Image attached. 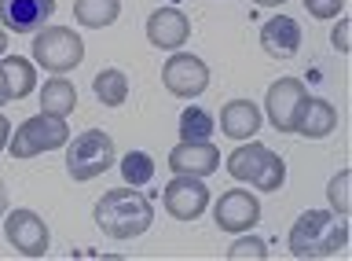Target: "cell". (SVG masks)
<instances>
[{
    "instance_id": "484cf974",
    "label": "cell",
    "mask_w": 352,
    "mask_h": 261,
    "mask_svg": "<svg viewBox=\"0 0 352 261\" xmlns=\"http://www.w3.org/2000/svg\"><path fill=\"white\" fill-rule=\"evenodd\" d=\"M305 8L312 19H338L345 12V0H305Z\"/></svg>"
},
{
    "instance_id": "e0dca14e",
    "label": "cell",
    "mask_w": 352,
    "mask_h": 261,
    "mask_svg": "<svg viewBox=\"0 0 352 261\" xmlns=\"http://www.w3.org/2000/svg\"><path fill=\"white\" fill-rule=\"evenodd\" d=\"M261 107L253 100H231L224 103V111H220V129H224L228 140H250L253 133L261 129Z\"/></svg>"
},
{
    "instance_id": "8fae6325",
    "label": "cell",
    "mask_w": 352,
    "mask_h": 261,
    "mask_svg": "<svg viewBox=\"0 0 352 261\" xmlns=\"http://www.w3.org/2000/svg\"><path fill=\"white\" fill-rule=\"evenodd\" d=\"M308 89L297 78H279L268 89V96H264V114H268L272 129H279V133H294V118L297 111H301Z\"/></svg>"
},
{
    "instance_id": "83f0119b",
    "label": "cell",
    "mask_w": 352,
    "mask_h": 261,
    "mask_svg": "<svg viewBox=\"0 0 352 261\" xmlns=\"http://www.w3.org/2000/svg\"><path fill=\"white\" fill-rule=\"evenodd\" d=\"M8 140H11V125H8V118L0 114V151L8 147Z\"/></svg>"
},
{
    "instance_id": "7c38bea8",
    "label": "cell",
    "mask_w": 352,
    "mask_h": 261,
    "mask_svg": "<svg viewBox=\"0 0 352 261\" xmlns=\"http://www.w3.org/2000/svg\"><path fill=\"white\" fill-rule=\"evenodd\" d=\"M147 41L162 52H176L191 41V19L176 8H158L147 15Z\"/></svg>"
},
{
    "instance_id": "9c48e42d",
    "label": "cell",
    "mask_w": 352,
    "mask_h": 261,
    "mask_svg": "<svg viewBox=\"0 0 352 261\" xmlns=\"http://www.w3.org/2000/svg\"><path fill=\"white\" fill-rule=\"evenodd\" d=\"M162 81L173 96L191 100V96H202L209 89V67L206 59L191 56V52H173V59H165L162 67Z\"/></svg>"
},
{
    "instance_id": "4dcf8cb0",
    "label": "cell",
    "mask_w": 352,
    "mask_h": 261,
    "mask_svg": "<svg viewBox=\"0 0 352 261\" xmlns=\"http://www.w3.org/2000/svg\"><path fill=\"white\" fill-rule=\"evenodd\" d=\"M257 8H279V4H286V0H253Z\"/></svg>"
},
{
    "instance_id": "ba28073f",
    "label": "cell",
    "mask_w": 352,
    "mask_h": 261,
    "mask_svg": "<svg viewBox=\"0 0 352 261\" xmlns=\"http://www.w3.org/2000/svg\"><path fill=\"white\" fill-rule=\"evenodd\" d=\"M162 202L176 221H198L209 206V188L202 177H180V173H173V180L162 188Z\"/></svg>"
},
{
    "instance_id": "f1b7e54d",
    "label": "cell",
    "mask_w": 352,
    "mask_h": 261,
    "mask_svg": "<svg viewBox=\"0 0 352 261\" xmlns=\"http://www.w3.org/2000/svg\"><path fill=\"white\" fill-rule=\"evenodd\" d=\"M8 213V188H4V180H0V217Z\"/></svg>"
},
{
    "instance_id": "277c9868",
    "label": "cell",
    "mask_w": 352,
    "mask_h": 261,
    "mask_svg": "<svg viewBox=\"0 0 352 261\" xmlns=\"http://www.w3.org/2000/svg\"><path fill=\"white\" fill-rule=\"evenodd\" d=\"M228 173L235 180H246L253 188H261V191H279L286 180V162L264 144H242L231 151Z\"/></svg>"
},
{
    "instance_id": "5b68a950",
    "label": "cell",
    "mask_w": 352,
    "mask_h": 261,
    "mask_svg": "<svg viewBox=\"0 0 352 261\" xmlns=\"http://www.w3.org/2000/svg\"><path fill=\"white\" fill-rule=\"evenodd\" d=\"M118 162V147L103 129H85L66 147V173L74 180H96Z\"/></svg>"
},
{
    "instance_id": "5bb4252c",
    "label": "cell",
    "mask_w": 352,
    "mask_h": 261,
    "mask_svg": "<svg viewBox=\"0 0 352 261\" xmlns=\"http://www.w3.org/2000/svg\"><path fill=\"white\" fill-rule=\"evenodd\" d=\"M220 166V151L202 140V144H180L169 151V169L180 177H213Z\"/></svg>"
},
{
    "instance_id": "cb8c5ba5",
    "label": "cell",
    "mask_w": 352,
    "mask_h": 261,
    "mask_svg": "<svg viewBox=\"0 0 352 261\" xmlns=\"http://www.w3.org/2000/svg\"><path fill=\"white\" fill-rule=\"evenodd\" d=\"M349 180H352V173H349V169H338L334 177H330V184H327V202H330V210H334V213H345V217H349V210H352Z\"/></svg>"
},
{
    "instance_id": "44dd1931",
    "label": "cell",
    "mask_w": 352,
    "mask_h": 261,
    "mask_svg": "<svg viewBox=\"0 0 352 261\" xmlns=\"http://www.w3.org/2000/svg\"><path fill=\"white\" fill-rule=\"evenodd\" d=\"M118 15H121V0H74V19L88 30H103L118 23Z\"/></svg>"
},
{
    "instance_id": "d6986e66",
    "label": "cell",
    "mask_w": 352,
    "mask_h": 261,
    "mask_svg": "<svg viewBox=\"0 0 352 261\" xmlns=\"http://www.w3.org/2000/svg\"><path fill=\"white\" fill-rule=\"evenodd\" d=\"M77 107V89L59 74H52L48 81L41 85V111L44 114H55V118H70Z\"/></svg>"
},
{
    "instance_id": "4fadbf2b",
    "label": "cell",
    "mask_w": 352,
    "mask_h": 261,
    "mask_svg": "<svg viewBox=\"0 0 352 261\" xmlns=\"http://www.w3.org/2000/svg\"><path fill=\"white\" fill-rule=\"evenodd\" d=\"M55 15V0H0V23L15 34L44 30Z\"/></svg>"
},
{
    "instance_id": "6da1fadb",
    "label": "cell",
    "mask_w": 352,
    "mask_h": 261,
    "mask_svg": "<svg viewBox=\"0 0 352 261\" xmlns=\"http://www.w3.org/2000/svg\"><path fill=\"white\" fill-rule=\"evenodd\" d=\"M286 247H290L294 258H308V261L334 258L338 250L349 247V217L327 210V206L305 210V213L290 225Z\"/></svg>"
},
{
    "instance_id": "ffe728a7",
    "label": "cell",
    "mask_w": 352,
    "mask_h": 261,
    "mask_svg": "<svg viewBox=\"0 0 352 261\" xmlns=\"http://www.w3.org/2000/svg\"><path fill=\"white\" fill-rule=\"evenodd\" d=\"M92 89H96V100L99 103L114 107V111H118V107H125V100H129V74L118 70V67H107V70L96 74Z\"/></svg>"
},
{
    "instance_id": "52a82bcc",
    "label": "cell",
    "mask_w": 352,
    "mask_h": 261,
    "mask_svg": "<svg viewBox=\"0 0 352 261\" xmlns=\"http://www.w3.org/2000/svg\"><path fill=\"white\" fill-rule=\"evenodd\" d=\"M4 239L19 250L22 258H44V254H48V247H52V236H48L44 217L26 210V206L4 213Z\"/></svg>"
},
{
    "instance_id": "f546056e",
    "label": "cell",
    "mask_w": 352,
    "mask_h": 261,
    "mask_svg": "<svg viewBox=\"0 0 352 261\" xmlns=\"http://www.w3.org/2000/svg\"><path fill=\"white\" fill-rule=\"evenodd\" d=\"M4 52H8V26L0 23V56H4Z\"/></svg>"
},
{
    "instance_id": "7402d4cb",
    "label": "cell",
    "mask_w": 352,
    "mask_h": 261,
    "mask_svg": "<svg viewBox=\"0 0 352 261\" xmlns=\"http://www.w3.org/2000/svg\"><path fill=\"white\" fill-rule=\"evenodd\" d=\"M213 136V114L202 107H187L180 114V144H202Z\"/></svg>"
},
{
    "instance_id": "1f68e13d",
    "label": "cell",
    "mask_w": 352,
    "mask_h": 261,
    "mask_svg": "<svg viewBox=\"0 0 352 261\" xmlns=\"http://www.w3.org/2000/svg\"><path fill=\"white\" fill-rule=\"evenodd\" d=\"M4 100H8V96H4V89H0V103H4Z\"/></svg>"
},
{
    "instance_id": "ac0fdd59",
    "label": "cell",
    "mask_w": 352,
    "mask_h": 261,
    "mask_svg": "<svg viewBox=\"0 0 352 261\" xmlns=\"http://www.w3.org/2000/svg\"><path fill=\"white\" fill-rule=\"evenodd\" d=\"M0 89H4L8 100H26V96L37 89V70L26 56H8L0 59Z\"/></svg>"
},
{
    "instance_id": "2e32d148",
    "label": "cell",
    "mask_w": 352,
    "mask_h": 261,
    "mask_svg": "<svg viewBox=\"0 0 352 261\" xmlns=\"http://www.w3.org/2000/svg\"><path fill=\"white\" fill-rule=\"evenodd\" d=\"M334 129H338V107L330 100H319V96H305L301 111L294 118V133L308 140H323Z\"/></svg>"
},
{
    "instance_id": "3957f363",
    "label": "cell",
    "mask_w": 352,
    "mask_h": 261,
    "mask_svg": "<svg viewBox=\"0 0 352 261\" xmlns=\"http://www.w3.org/2000/svg\"><path fill=\"white\" fill-rule=\"evenodd\" d=\"M70 144V125L66 118H55V114H37V118H26L15 133L8 140V155L11 158H37V155H48V151H59Z\"/></svg>"
},
{
    "instance_id": "8992f818",
    "label": "cell",
    "mask_w": 352,
    "mask_h": 261,
    "mask_svg": "<svg viewBox=\"0 0 352 261\" xmlns=\"http://www.w3.org/2000/svg\"><path fill=\"white\" fill-rule=\"evenodd\" d=\"M33 59L37 67H44L48 74H70L74 67H81L85 59V41L66 26H52V30H41L33 37Z\"/></svg>"
},
{
    "instance_id": "4316f807",
    "label": "cell",
    "mask_w": 352,
    "mask_h": 261,
    "mask_svg": "<svg viewBox=\"0 0 352 261\" xmlns=\"http://www.w3.org/2000/svg\"><path fill=\"white\" fill-rule=\"evenodd\" d=\"M349 30H352V23L349 19H341V23L334 26V34H330V45H334V52H341V56H349Z\"/></svg>"
},
{
    "instance_id": "7a4b0ae2",
    "label": "cell",
    "mask_w": 352,
    "mask_h": 261,
    "mask_svg": "<svg viewBox=\"0 0 352 261\" xmlns=\"http://www.w3.org/2000/svg\"><path fill=\"white\" fill-rule=\"evenodd\" d=\"M92 217H96L99 232L110 239H140L154 225V206L140 188L129 184V188H110L99 195Z\"/></svg>"
},
{
    "instance_id": "603a6c76",
    "label": "cell",
    "mask_w": 352,
    "mask_h": 261,
    "mask_svg": "<svg viewBox=\"0 0 352 261\" xmlns=\"http://www.w3.org/2000/svg\"><path fill=\"white\" fill-rule=\"evenodd\" d=\"M121 177H125V184H132V188L151 184L154 158L147 155V151H125V155H121Z\"/></svg>"
},
{
    "instance_id": "30bf717a",
    "label": "cell",
    "mask_w": 352,
    "mask_h": 261,
    "mask_svg": "<svg viewBox=\"0 0 352 261\" xmlns=\"http://www.w3.org/2000/svg\"><path fill=\"white\" fill-rule=\"evenodd\" d=\"M213 221L220 232L228 236H239V232H250L253 225L261 221V202L253 191H242V188H231L217 199L213 206Z\"/></svg>"
},
{
    "instance_id": "d4e9b609",
    "label": "cell",
    "mask_w": 352,
    "mask_h": 261,
    "mask_svg": "<svg viewBox=\"0 0 352 261\" xmlns=\"http://www.w3.org/2000/svg\"><path fill=\"white\" fill-rule=\"evenodd\" d=\"M228 258L231 261H264L268 258V243H264L261 236H242L239 232V239L228 247Z\"/></svg>"
},
{
    "instance_id": "9a60e30c",
    "label": "cell",
    "mask_w": 352,
    "mask_h": 261,
    "mask_svg": "<svg viewBox=\"0 0 352 261\" xmlns=\"http://www.w3.org/2000/svg\"><path fill=\"white\" fill-rule=\"evenodd\" d=\"M301 41H305V34L297 26V19H290V15H275L261 30V48L272 59H294L301 52Z\"/></svg>"
}]
</instances>
